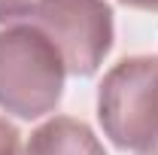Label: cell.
<instances>
[{"instance_id": "cell-1", "label": "cell", "mask_w": 158, "mask_h": 155, "mask_svg": "<svg viewBox=\"0 0 158 155\" xmlns=\"http://www.w3.org/2000/svg\"><path fill=\"white\" fill-rule=\"evenodd\" d=\"M0 24L43 34L73 76L98 73L113 49V6L106 0H0Z\"/></svg>"}, {"instance_id": "cell-5", "label": "cell", "mask_w": 158, "mask_h": 155, "mask_svg": "<svg viewBox=\"0 0 158 155\" xmlns=\"http://www.w3.org/2000/svg\"><path fill=\"white\" fill-rule=\"evenodd\" d=\"M0 155H19V131L0 119Z\"/></svg>"}, {"instance_id": "cell-6", "label": "cell", "mask_w": 158, "mask_h": 155, "mask_svg": "<svg viewBox=\"0 0 158 155\" xmlns=\"http://www.w3.org/2000/svg\"><path fill=\"white\" fill-rule=\"evenodd\" d=\"M122 3L134 9H146V12H158V0H122Z\"/></svg>"}, {"instance_id": "cell-7", "label": "cell", "mask_w": 158, "mask_h": 155, "mask_svg": "<svg viewBox=\"0 0 158 155\" xmlns=\"http://www.w3.org/2000/svg\"><path fill=\"white\" fill-rule=\"evenodd\" d=\"M146 155H158V152H146Z\"/></svg>"}, {"instance_id": "cell-4", "label": "cell", "mask_w": 158, "mask_h": 155, "mask_svg": "<svg viewBox=\"0 0 158 155\" xmlns=\"http://www.w3.org/2000/svg\"><path fill=\"white\" fill-rule=\"evenodd\" d=\"M24 155H106L94 131L70 116H55L27 137Z\"/></svg>"}, {"instance_id": "cell-3", "label": "cell", "mask_w": 158, "mask_h": 155, "mask_svg": "<svg viewBox=\"0 0 158 155\" xmlns=\"http://www.w3.org/2000/svg\"><path fill=\"white\" fill-rule=\"evenodd\" d=\"M98 119L118 149H158V58H125L98 88Z\"/></svg>"}, {"instance_id": "cell-2", "label": "cell", "mask_w": 158, "mask_h": 155, "mask_svg": "<svg viewBox=\"0 0 158 155\" xmlns=\"http://www.w3.org/2000/svg\"><path fill=\"white\" fill-rule=\"evenodd\" d=\"M67 67L61 52L31 27L0 31V110L19 119L52 113L64 94Z\"/></svg>"}]
</instances>
